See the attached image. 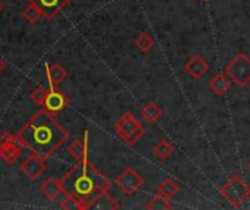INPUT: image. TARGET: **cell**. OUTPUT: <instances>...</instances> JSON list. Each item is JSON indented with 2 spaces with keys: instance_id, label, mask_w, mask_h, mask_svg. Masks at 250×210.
Returning a JSON list of instances; mask_svg holds the SVG:
<instances>
[{
  "instance_id": "1",
  "label": "cell",
  "mask_w": 250,
  "mask_h": 210,
  "mask_svg": "<svg viewBox=\"0 0 250 210\" xmlns=\"http://www.w3.org/2000/svg\"><path fill=\"white\" fill-rule=\"evenodd\" d=\"M19 139L32 153L50 158L60 149L69 137V132L47 110L35 113L29 121L18 132Z\"/></svg>"
},
{
  "instance_id": "2",
  "label": "cell",
  "mask_w": 250,
  "mask_h": 210,
  "mask_svg": "<svg viewBox=\"0 0 250 210\" xmlns=\"http://www.w3.org/2000/svg\"><path fill=\"white\" fill-rule=\"evenodd\" d=\"M63 194L76 197L82 210L91 209L98 196L111 189V181L86 158L78 161L60 180Z\"/></svg>"
},
{
  "instance_id": "3",
  "label": "cell",
  "mask_w": 250,
  "mask_h": 210,
  "mask_svg": "<svg viewBox=\"0 0 250 210\" xmlns=\"http://www.w3.org/2000/svg\"><path fill=\"white\" fill-rule=\"evenodd\" d=\"M114 132L129 146H135L142 139V136L145 133L142 123L132 113H125L116 121Z\"/></svg>"
},
{
  "instance_id": "4",
  "label": "cell",
  "mask_w": 250,
  "mask_h": 210,
  "mask_svg": "<svg viewBox=\"0 0 250 210\" xmlns=\"http://www.w3.org/2000/svg\"><path fill=\"white\" fill-rule=\"evenodd\" d=\"M220 193L233 208H240L250 197V186L240 175H233Z\"/></svg>"
},
{
  "instance_id": "5",
  "label": "cell",
  "mask_w": 250,
  "mask_h": 210,
  "mask_svg": "<svg viewBox=\"0 0 250 210\" xmlns=\"http://www.w3.org/2000/svg\"><path fill=\"white\" fill-rule=\"evenodd\" d=\"M224 73L231 79V82L240 88L250 83V57L245 53H239L227 66Z\"/></svg>"
},
{
  "instance_id": "6",
  "label": "cell",
  "mask_w": 250,
  "mask_h": 210,
  "mask_svg": "<svg viewBox=\"0 0 250 210\" xmlns=\"http://www.w3.org/2000/svg\"><path fill=\"white\" fill-rule=\"evenodd\" d=\"M23 148L25 145L22 143L18 134H10V133L0 134V156L6 164L9 165L15 164Z\"/></svg>"
},
{
  "instance_id": "7",
  "label": "cell",
  "mask_w": 250,
  "mask_h": 210,
  "mask_svg": "<svg viewBox=\"0 0 250 210\" xmlns=\"http://www.w3.org/2000/svg\"><path fill=\"white\" fill-rule=\"evenodd\" d=\"M114 184L117 186V189H119L123 194H126V196L130 197V196L136 194V193L141 190V187L145 184V180H144V177H142L141 174H138L133 168L127 167V168L116 178Z\"/></svg>"
},
{
  "instance_id": "8",
  "label": "cell",
  "mask_w": 250,
  "mask_h": 210,
  "mask_svg": "<svg viewBox=\"0 0 250 210\" xmlns=\"http://www.w3.org/2000/svg\"><path fill=\"white\" fill-rule=\"evenodd\" d=\"M69 105V98L59 91L57 88H50L47 91V96H45V102H44V110H47L51 114H59L62 113L66 107Z\"/></svg>"
},
{
  "instance_id": "9",
  "label": "cell",
  "mask_w": 250,
  "mask_h": 210,
  "mask_svg": "<svg viewBox=\"0 0 250 210\" xmlns=\"http://www.w3.org/2000/svg\"><path fill=\"white\" fill-rule=\"evenodd\" d=\"M44 170H45V158L37 153L28 156L21 165V172L29 180H37L44 172Z\"/></svg>"
},
{
  "instance_id": "10",
  "label": "cell",
  "mask_w": 250,
  "mask_h": 210,
  "mask_svg": "<svg viewBox=\"0 0 250 210\" xmlns=\"http://www.w3.org/2000/svg\"><path fill=\"white\" fill-rule=\"evenodd\" d=\"M183 69L192 79L199 80L204 75H207L209 72V63L201 54H195L186 61Z\"/></svg>"
},
{
  "instance_id": "11",
  "label": "cell",
  "mask_w": 250,
  "mask_h": 210,
  "mask_svg": "<svg viewBox=\"0 0 250 210\" xmlns=\"http://www.w3.org/2000/svg\"><path fill=\"white\" fill-rule=\"evenodd\" d=\"M28 1L37 4V6L41 9L44 18H45L47 20H51L53 18H56V16L60 13V10L67 4L70 0H28Z\"/></svg>"
},
{
  "instance_id": "12",
  "label": "cell",
  "mask_w": 250,
  "mask_h": 210,
  "mask_svg": "<svg viewBox=\"0 0 250 210\" xmlns=\"http://www.w3.org/2000/svg\"><path fill=\"white\" fill-rule=\"evenodd\" d=\"M208 86H209V89H211L215 95L224 96V95L231 89L233 82H231V79H230L224 72H221V73H217V75L208 82Z\"/></svg>"
},
{
  "instance_id": "13",
  "label": "cell",
  "mask_w": 250,
  "mask_h": 210,
  "mask_svg": "<svg viewBox=\"0 0 250 210\" xmlns=\"http://www.w3.org/2000/svg\"><path fill=\"white\" fill-rule=\"evenodd\" d=\"M40 191H41V194H42L47 200L54 202V200L63 193V187H62V183H60V181H57L54 177H50V178H47V180L41 184Z\"/></svg>"
},
{
  "instance_id": "14",
  "label": "cell",
  "mask_w": 250,
  "mask_h": 210,
  "mask_svg": "<svg viewBox=\"0 0 250 210\" xmlns=\"http://www.w3.org/2000/svg\"><path fill=\"white\" fill-rule=\"evenodd\" d=\"M45 72H47V79H48L50 88H57L66 79V76H67L66 69L62 67L59 63H53V64L47 66Z\"/></svg>"
},
{
  "instance_id": "15",
  "label": "cell",
  "mask_w": 250,
  "mask_h": 210,
  "mask_svg": "<svg viewBox=\"0 0 250 210\" xmlns=\"http://www.w3.org/2000/svg\"><path fill=\"white\" fill-rule=\"evenodd\" d=\"M67 152H69V155H70L73 159H76V161H82L83 158H86V156H88V133H86V132L83 133V140L75 139V140L70 143Z\"/></svg>"
},
{
  "instance_id": "16",
  "label": "cell",
  "mask_w": 250,
  "mask_h": 210,
  "mask_svg": "<svg viewBox=\"0 0 250 210\" xmlns=\"http://www.w3.org/2000/svg\"><path fill=\"white\" fill-rule=\"evenodd\" d=\"M163 114H164V111H163V108L157 104V102H148V104H145V107L141 110V115L149 123V124H155L161 117H163Z\"/></svg>"
},
{
  "instance_id": "17",
  "label": "cell",
  "mask_w": 250,
  "mask_h": 210,
  "mask_svg": "<svg viewBox=\"0 0 250 210\" xmlns=\"http://www.w3.org/2000/svg\"><path fill=\"white\" fill-rule=\"evenodd\" d=\"M179 191H180V186H179L173 178H170V177H167V178L158 186V193L163 194L164 197L170 199V200H171Z\"/></svg>"
},
{
  "instance_id": "18",
  "label": "cell",
  "mask_w": 250,
  "mask_h": 210,
  "mask_svg": "<svg viewBox=\"0 0 250 210\" xmlns=\"http://www.w3.org/2000/svg\"><path fill=\"white\" fill-rule=\"evenodd\" d=\"M91 209H120V205L114 200L113 196H110L108 191H105L97 197V200L92 203Z\"/></svg>"
},
{
  "instance_id": "19",
  "label": "cell",
  "mask_w": 250,
  "mask_h": 210,
  "mask_svg": "<svg viewBox=\"0 0 250 210\" xmlns=\"http://www.w3.org/2000/svg\"><path fill=\"white\" fill-rule=\"evenodd\" d=\"M146 210H170L173 209V205L170 203V199L164 197L163 194H157L154 197H151L148 200V203L145 205Z\"/></svg>"
},
{
  "instance_id": "20",
  "label": "cell",
  "mask_w": 250,
  "mask_h": 210,
  "mask_svg": "<svg viewBox=\"0 0 250 210\" xmlns=\"http://www.w3.org/2000/svg\"><path fill=\"white\" fill-rule=\"evenodd\" d=\"M174 153V148L170 142L167 140H160L155 146H154V155L161 159V161H167L168 158H171V155Z\"/></svg>"
},
{
  "instance_id": "21",
  "label": "cell",
  "mask_w": 250,
  "mask_h": 210,
  "mask_svg": "<svg viewBox=\"0 0 250 210\" xmlns=\"http://www.w3.org/2000/svg\"><path fill=\"white\" fill-rule=\"evenodd\" d=\"M21 16H22L26 22H29V23H37L41 18H44L41 9H40L37 4H34V3H29V4L22 10Z\"/></svg>"
},
{
  "instance_id": "22",
  "label": "cell",
  "mask_w": 250,
  "mask_h": 210,
  "mask_svg": "<svg viewBox=\"0 0 250 210\" xmlns=\"http://www.w3.org/2000/svg\"><path fill=\"white\" fill-rule=\"evenodd\" d=\"M154 44H155L154 38H152L149 34H146V32H142V34H139V35L135 38V45H136V48H138L141 53H148V51H151V48L154 47Z\"/></svg>"
},
{
  "instance_id": "23",
  "label": "cell",
  "mask_w": 250,
  "mask_h": 210,
  "mask_svg": "<svg viewBox=\"0 0 250 210\" xmlns=\"http://www.w3.org/2000/svg\"><path fill=\"white\" fill-rule=\"evenodd\" d=\"M45 96H47V91L42 88V86H35V89L31 92V95H29V98H31V101L32 102H35L37 105H40V107H44V102H45Z\"/></svg>"
},
{
  "instance_id": "24",
  "label": "cell",
  "mask_w": 250,
  "mask_h": 210,
  "mask_svg": "<svg viewBox=\"0 0 250 210\" xmlns=\"http://www.w3.org/2000/svg\"><path fill=\"white\" fill-rule=\"evenodd\" d=\"M60 209L63 210H82L81 202L73 196H66V199L60 203Z\"/></svg>"
},
{
  "instance_id": "25",
  "label": "cell",
  "mask_w": 250,
  "mask_h": 210,
  "mask_svg": "<svg viewBox=\"0 0 250 210\" xmlns=\"http://www.w3.org/2000/svg\"><path fill=\"white\" fill-rule=\"evenodd\" d=\"M4 67H6V63H4V60L0 57V75H1V72L4 70Z\"/></svg>"
},
{
  "instance_id": "26",
  "label": "cell",
  "mask_w": 250,
  "mask_h": 210,
  "mask_svg": "<svg viewBox=\"0 0 250 210\" xmlns=\"http://www.w3.org/2000/svg\"><path fill=\"white\" fill-rule=\"evenodd\" d=\"M4 9V4H3V1L0 0V13H1V10Z\"/></svg>"
},
{
  "instance_id": "27",
  "label": "cell",
  "mask_w": 250,
  "mask_h": 210,
  "mask_svg": "<svg viewBox=\"0 0 250 210\" xmlns=\"http://www.w3.org/2000/svg\"><path fill=\"white\" fill-rule=\"evenodd\" d=\"M204 1H211V0H204Z\"/></svg>"
},
{
  "instance_id": "28",
  "label": "cell",
  "mask_w": 250,
  "mask_h": 210,
  "mask_svg": "<svg viewBox=\"0 0 250 210\" xmlns=\"http://www.w3.org/2000/svg\"><path fill=\"white\" fill-rule=\"evenodd\" d=\"M249 171H250V162H249Z\"/></svg>"
},
{
  "instance_id": "29",
  "label": "cell",
  "mask_w": 250,
  "mask_h": 210,
  "mask_svg": "<svg viewBox=\"0 0 250 210\" xmlns=\"http://www.w3.org/2000/svg\"><path fill=\"white\" fill-rule=\"evenodd\" d=\"M189 1H195V0H189Z\"/></svg>"
}]
</instances>
